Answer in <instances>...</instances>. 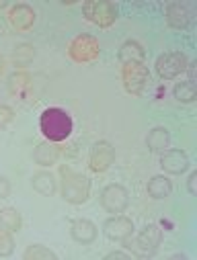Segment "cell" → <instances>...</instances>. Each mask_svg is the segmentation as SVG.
I'll return each instance as SVG.
<instances>
[{
    "label": "cell",
    "mask_w": 197,
    "mask_h": 260,
    "mask_svg": "<svg viewBox=\"0 0 197 260\" xmlns=\"http://www.w3.org/2000/svg\"><path fill=\"white\" fill-rule=\"evenodd\" d=\"M39 129L47 142L58 144V142H64V140L70 138L72 129H74V121L66 109L49 107L39 117Z\"/></svg>",
    "instance_id": "obj_1"
},
{
    "label": "cell",
    "mask_w": 197,
    "mask_h": 260,
    "mask_svg": "<svg viewBox=\"0 0 197 260\" xmlns=\"http://www.w3.org/2000/svg\"><path fill=\"white\" fill-rule=\"evenodd\" d=\"M60 190H62V197L66 203L70 205H82L87 203L89 194H91V180L80 174V172H74L70 166H62L60 168Z\"/></svg>",
    "instance_id": "obj_2"
},
{
    "label": "cell",
    "mask_w": 197,
    "mask_h": 260,
    "mask_svg": "<svg viewBox=\"0 0 197 260\" xmlns=\"http://www.w3.org/2000/svg\"><path fill=\"white\" fill-rule=\"evenodd\" d=\"M82 15L89 23L101 29H109L117 21V7L107 0H89L82 5Z\"/></svg>",
    "instance_id": "obj_3"
},
{
    "label": "cell",
    "mask_w": 197,
    "mask_h": 260,
    "mask_svg": "<svg viewBox=\"0 0 197 260\" xmlns=\"http://www.w3.org/2000/svg\"><path fill=\"white\" fill-rule=\"evenodd\" d=\"M68 55L72 61L76 63H89V61H95L99 55H101V43L97 37L93 35H87V33H80L76 35L70 45H68Z\"/></svg>",
    "instance_id": "obj_4"
},
{
    "label": "cell",
    "mask_w": 197,
    "mask_h": 260,
    "mask_svg": "<svg viewBox=\"0 0 197 260\" xmlns=\"http://www.w3.org/2000/svg\"><path fill=\"white\" fill-rule=\"evenodd\" d=\"M121 80L123 86L129 94H142L148 80H150V72L146 68V63H123L121 68Z\"/></svg>",
    "instance_id": "obj_5"
},
{
    "label": "cell",
    "mask_w": 197,
    "mask_h": 260,
    "mask_svg": "<svg viewBox=\"0 0 197 260\" xmlns=\"http://www.w3.org/2000/svg\"><path fill=\"white\" fill-rule=\"evenodd\" d=\"M160 244H162V230H160L156 223H150V225H146V228L136 236L134 246H127V248H129V250L134 248L138 256L148 258V256H154V254H156V250L160 248Z\"/></svg>",
    "instance_id": "obj_6"
},
{
    "label": "cell",
    "mask_w": 197,
    "mask_h": 260,
    "mask_svg": "<svg viewBox=\"0 0 197 260\" xmlns=\"http://www.w3.org/2000/svg\"><path fill=\"white\" fill-rule=\"evenodd\" d=\"M187 66H189V59L183 51H168L156 59V72L162 80H173L181 76L187 70Z\"/></svg>",
    "instance_id": "obj_7"
},
{
    "label": "cell",
    "mask_w": 197,
    "mask_h": 260,
    "mask_svg": "<svg viewBox=\"0 0 197 260\" xmlns=\"http://www.w3.org/2000/svg\"><path fill=\"white\" fill-rule=\"evenodd\" d=\"M129 203V192L125 186L121 184H107L101 192V205L107 213H113V215H119L125 211Z\"/></svg>",
    "instance_id": "obj_8"
},
{
    "label": "cell",
    "mask_w": 197,
    "mask_h": 260,
    "mask_svg": "<svg viewBox=\"0 0 197 260\" xmlns=\"http://www.w3.org/2000/svg\"><path fill=\"white\" fill-rule=\"evenodd\" d=\"M113 162H115V148H113V144L107 142V140L95 142L93 148H91V154H89V166H91V170L97 172V174L107 172Z\"/></svg>",
    "instance_id": "obj_9"
},
{
    "label": "cell",
    "mask_w": 197,
    "mask_h": 260,
    "mask_svg": "<svg viewBox=\"0 0 197 260\" xmlns=\"http://www.w3.org/2000/svg\"><path fill=\"white\" fill-rule=\"evenodd\" d=\"M103 232L113 242H127L129 238H134L136 228H134V221H131L129 217H125V215L119 213V215H113V217H109L105 221Z\"/></svg>",
    "instance_id": "obj_10"
},
{
    "label": "cell",
    "mask_w": 197,
    "mask_h": 260,
    "mask_svg": "<svg viewBox=\"0 0 197 260\" xmlns=\"http://www.w3.org/2000/svg\"><path fill=\"white\" fill-rule=\"evenodd\" d=\"M193 21V7L187 3H171L166 7V23L173 29H187Z\"/></svg>",
    "instance_id": "obj_11"
},
{
    "label": "cell",
    "mask_w": 197,
    "mask_h": 260,
    "mask_svg": "<svg viewBox=\"0 0 197 260\" xmlns=\"http://www.w3.org/2000/svg\"><path fill=\"white\" fill-rule=\"evenodd\" d=\"M9 21H11V25H13L15 31L27 33L35 25V11L29 5H23V3L21 5H15L9 11Z\"/></svg>",
    "instance_id": "obj_12"
},
{
    "label": "cell",
    "mask_w": 197,
    "mask_h": 260,
    "mask_svg": "<svg viewBox=\"0 0 197 260\" xmlns=\"http://www.w3.org/2000/svg\"><path fill=\"white\" fill-rule=\"evenodd\" d=\"M160 166L168 174H183L189 170V156L183 150H166L162 152Z\"/></svg>",
    "instance_id": "obj_13"
},
{
    "label": "cell",
    "mask_w": 197,
    "mask_h": 260,
    "mask_svg": "<svg viewBox=\"0 0 197 260\" xmlns=\"http://www.w3.org/2000/svg\"><path fill=\"white\" fill-rule=\"evenodd\" d=\"M117 57H119L121 63H144V59H146V49L142 47L140 41L127 39V41L121 43Z\"/></svg>",
    "instance_id": "obj_14"
},
{
    "label": "cell",
    "mask_w": 197,
    "mask_h": 260,
    "mask_svg": "<svg viewBox=\"0 0 197 260\" xmlns=\"http://www.w3.org/2000/svg\"><path fill=\"white\" fill-rule=\"evenodd\" d=\"M97 234H99L97 225L89 219H74L70 223V236L78 244H93L97 240Z\"/></svg>",
    "instance_id": "obj_15"
},
{
    "label": "cell",
    "mask_w": 197,
    "mask_h": 260,
    "mask_svg": "<svg viewBox=\"0 0 197 260\" xmlns=\"http://www.w3.org/2000/svg\"><path fill=\"white\" fill-rule=\"evenodd\" d=\"M146 146L154 154L166 152L168 146H171V132H168L166 127H154V129H150L148 136H146Z\"/></svg>",
    "instance_id": "obj_16"
},
{
    "label": "cell",
    "mask_w": 197,
    "mask_h": 260,
    "mask_svg": "<svg viewBox=\"0 0 197 260\" xmlns=\"http://www.w3.org/2000/svg\"><path fill=\"white\" fill-rule=\"evenodd\" d=\"M31 184H33V190L39 192L41 197H51V194L58 190V180L51 172L47 170H39L31 176Z\"/></svg>",
    "instance_id": "obj_17"
},
{
    "label": "cell",
    "mask_w": 197,
    "mask_h": 260,
    "mask_svg": "<svg viewBox=\"0 0 197 260\" xmlns=\"http://www.w3.org/2000/svg\"><path fill=\"white\" fill-rule=\"evenodd\" d=\"M58 158H60V148H55L53 142H47L45 140V142H41L33 150V160L39 166H51V164L58 162Z\"/></svg>",
    "instance_id": "obj_18"
},
{
    "label": "cell",
    "mask_w": 197,
    "mask_h": 260,
    "mask_svg": "<svg viewBox=\"0 0 197 260\" xmlns=\"http://www.w3.org/2000/svg\"><path fill=\"white\" fill-rule=\"evenodd\" d=\"M146 190H148V194L152 199H166L168 194L173 192V182H171V178L168 176H164V174H156V176H152L150 180H148V184H146Z\"/></svg>",
    "instance_id": "obj_19"
},
{
    "label": "cell",
    "mask_w": 197,
    "mask_h": 260,
    "mask_svg": "<svg viewBox=\"0 0 197 260\" xmlns=\"http://www.w3.org/2000/svg\"><path fill=\"white\" fill-rule=\"evenodd\" d=\"M0 228H5L9 232H19L23 228V217L15 207H3L0 209Z\"/></svg>",
    "instance_id": "obj_20"
},
{
    "label": "cell",
    "mask_w": 197,
    "mask_h": 260,
    "mask_svg": "<svg viewBox=\"0 0 197 260\" xmlns=\"http://www.w3.org/2000/svg\"><path fill=\"white\" fill-rule=\"evenodd\" d=\"M31 86V76L27 72H13L9 76V92L13 96H23L25 90H29Z\"/></svg>",
    "instance_id": "obj_21"
},
{
    "label": "cell",
    "mask_w": 197,
    "mask_h": 260,
    "mask_svg": "<svg viewBox=\"0 0 197 260\" xmlns=\"http://www.w3.org/2000/svg\"><path fill=\"white\" fill-rule=\"evenodd\" d=\"M11 59H13L15 66L25 68V66H29V63L35 59V47H33L31 43H19V45L15 47Z\"/></svg>",
    "instance_id": "obj_22"
},
{
    "label": "cell",
    "mask_w": 197,
    "mask_h": 260,
    "mask_svg": "<svg viewBox=\"0 0 197 260\" xmlns=\"http://www.w3.org/2000/svg\"><path fill=\"white\" fill-rule=\"evenodd\" d=\"M23 258H25V260H55L58 254H55L53 250H49L47 246H43V244H31V246L25 250Z\"/></svg>",
    "instance_id": "obj_23"
},
{
    "label": "cell",
    "mask_w": 197,
    "mask_h": 260,
    "mask_svg": "<svg viewBox=\"0 0 197 260\" xmlns=\"http://www.w3.org/2000/svg\"><path fill=\"white\" fill-rule=\"evenodd\" d=\"M173 94H175V99L179 101V103H193L195 99H197V88H195V84L193 82H179L175 88H173Z\"/></svg>",
    "instance_id": "obj_24"
},
{
    "label": "cell",
    "mask_w": 197,
    "mask_h": 260,
    "mask_svg": "<svg viewBox=\"0 0 197 260\" xmlns=\"http://www.w3.org/2000/svg\"><path fill=\"white\" fill-rule=\"evenodd\" d=\"M15 252V238L13 232L0 228V258H7Z\"/></svg>",
    "instance_id": "obj_25"
},
{
    "label": "cell",
    "mask_w": 197,
    "mask_h": 260,
    "mask_svg": "<svg viewBox=\"0 0 197 260\" xmlns=\"http://www.w3.org/2000/svg\"><path fill=\"white\" fill-rule=\"evenodd\" d=\"M13 119H15V109L9 105H0V132H3L9 123H13Z\"/></svg>",
    "instance_id": "obj_26"
},
{
    "label": "cell",
    "mask_w": 197,
    "mask_h": 260,
    "mask_svg": "<svg viewBox=\"0 0 197 260\" xmlns=\"http://www.w3.org/2000/svg\"><path fill=\"white\" fill-rule=\"evenodd\" d=\"M9 194H11V182H9V178H7V176L0 174V201L7 199Z\"/></svg>",
    "instance_id": "obj_27"
},
{
    "label": "cell",
    "mask_w": 197,
    "mask_h": 260,
    "mask_svg": "<svg viewBox=\"0 0 197 260\" xmlns=\"http://www.w3.org/2000/svg\"><path fill=\"white\" fill-rule=\"evenodd\" d=\"M187 190L191 194H197V172H191L187 178Z\"/></svg>",
    "instance_id": "obj_28"
},
{
    "label": "cell",
    "mask_w": 197,
    "mask_h": 260,
    "mask_svg": "<svg viewBox=\"0 0 197 260\" xmlns=\"http://www.w3.org/2000/svg\"><path fill=\"white\" fill-rule=\"evenodd\" d=\"M105 258H107V260H127V258H131V254H125V252L115 250V252H109Z\"/></svg>",
    "instance_id": "obj_29"
},
{
    "label": "cell",
    "mask_w": 197,
    "mask_h": 260,
    "mask_svg": "<svg viewBox=\"0 0 197 260\" xmlns=\"http://www.w3.org/2000/svg\"><path fill=\"white\" fill-rule=\"evenodd\" d=\"M3 72H5V57L0 55V74H3Z\"/></svg>",
    "instance_id": "obj_30"
}]
</instances>
